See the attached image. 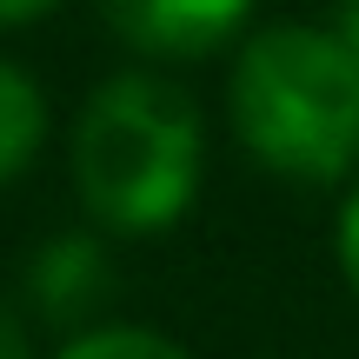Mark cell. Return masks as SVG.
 I'll return each mask as SVG.
<instances>
[{
    "mask_svg": "<svg viewBox=\"0 0 359 359\" xmlns=\"http://www.w3.org/2000/svg\"><path fill=\"white\" fill-rule=\"evenodd\" d=\"M233 133L286 180H339L359 160V60L306 20L259 27L233 60Z\"/></svg>",
    "mask_w": 359,
    "mask_h": 359,
    "instance_id": "6da1fadb",
    "label": "cell"
},
{
    "mask_svg": "<svg viewBox=\"0 0 359 359\" xmlns=\"http://www.w3.org/2000/svg\"><path fill=\"white\" fill-rule=\"evenodd\" d=\"M206 133L200 107L154 74H120L74 127V187L114 233H160L200 193Z\"/></svg>",
    "mask_w": 359,
    "mask_h": 359,
    "instance_id": "7a4b0ae2",
    "label": "cell"
},
{
    "mask_svg": "<svg viewBox=\"0 0 359 359\" xmlns=\"http://www.w3.org/2000/svg\"><path fill=\"white\" fill-rule=\"evenodd\" d=\"M253 0H100L107 27L127 40L133 53H160V60H200L233 27L246 20Z\"/></svg>",
    "mask_w": 359,
    "mask_h": 359,
    "instance_id": "3957f363",
    "label": "cell"
},
{
    "mask_svg": "<svg viewBox=\"0 0 359 359\" xmlns=\"http://www.w3.org/2000/svg\"><path fill=\"white\" fill-rule=\"evenodd\" d=\"M27 293H34V306L47 313L53 326H80L114 293V259H107V246L87 240V233H60V240H47L34 253Z\"/></svg>",
    "mask_w": 359,
    "mask_h": 359,
    "instance_id": "277c9868",
    "label": "cell"
},
{
    "mask_svg": "<svg viewBox=\"0 0 359 359\" xmlns=\"http://www.w3.org/2000/svg\"><path fill=\"white\" fill-rule=\"evenodd\" d=\"M47 140V100L20 67L0 60V180H13Z\"/></svg>",
    "mask_w": 359,
    "mask_h": 359,
    "instance_id": "5b68a950",
    "label": "cell"
},
{
    "mask_svg": "<svg viewBox=\"0 0 359 359\" xmlns=\"http://www.w3.org/2000/svg\"><path fill=\"white\" fill-rule=\"evenodd\" d=\"M60 359H193V353L173 346L167 333H147V326H93V333L67 339Z\"/></svg>",
    "mask_w": 359,
    "mask_h": 359,
    "instance_id": "8992f818",
    "label": "cell"
},
{
    "mask_svg": "<svg viewBox=\"0 0 359 359\" xmlns=\"http://www.w3.org/2000/svg\"><path fill=\"white\" fill-rule=\"evenodd\" d=\"M339 273H346V286L359 293V187H353L346 213H339Z\"/></svg>",
    "mask_w": 359,
    "mask_h": 359,
    "instance_id": "52a82bcc",
    "label": "cell"
},
{
    "mask_svg": "<svg viewBox=\"0 0 359 359\" xmlns=\"http://www.w3.org/2000/svg\"><path fill=\"white\" fill-rule=\"evenodd\" d=\"M0 359H34V346H27V326L13 320L7 299H0Z\"/></svg>",
    "mask_w": 359,
    "mask_h": 359,
    "instance_id": "ba28073f",
    "label": "cell"
},
{
    "mask_svg": "<svg viewBox=\"0 0 359 359\" xmlns=\"http://www.w3.org/2000/svg\"><path fill=\"white\" fill-rule=\"evenodd\" d=\"M60 0H0V27H20V20H40V13H53Z\"/></svg>",
    "mask_w": 359,
    "mask_h": 359,
    "instance_id": "9c48e42d",
    "label": "cell"
},
{
    "mask_svg": "<svg viewBox=\"0 0 359 359\" xmlns=\"http://www.w3.org/2000/svg\"><path fill=\"white\" fill-rule=\"evenodd\" d=\"M333 34H339V47L359 60V0H339V27H333Z\"/></svg>",
    "mask_w": 359,
    "mask_h": 359,
    "instance_id": "30bf717a",
    "label": "cell"
}]
</instances>
